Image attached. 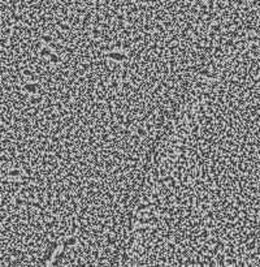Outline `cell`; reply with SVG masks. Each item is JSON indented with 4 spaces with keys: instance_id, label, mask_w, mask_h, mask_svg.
Segmentation results:
<instances>
[{
    "instance_id": "6da1fadb",
    "label": "cell",
    "mask_w": 260,
    "mask_h": 267,
    "mask_svg": "<svg viewBox=\"0 0 260 267\" xmlns=\"http://www.w3.org/2000/svg\"><path fill=\"white\" fill-rule=\"evenodd\" d=\"M103 57H106L107 60L112 63H117V64H121V63H125L129 60V54L125 52V51H120V50H112V51H103L101 52Z\"/></svg>"
},
{
    "instance_id": "7a4b0ae2",
    "label": "cell",
    "mask_w": 260,
    "mask_h": 267,
    "mask_svg": "<svg viewBox=\"0 0 260 267\" xmlns=\"http://www.w3.org/2000/svg\"><path fill=\"white\" fill-rule=\"evenodd\" d=\"M22 90L29 94L31 97H37L39 94V90H40V83L39 82H35V81H29V82H25L22 85Z\"/></svg>"
}]
</instances>
